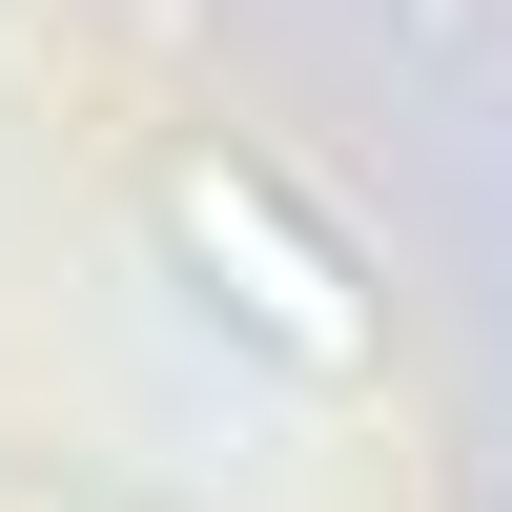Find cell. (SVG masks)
I'll list each match as a JSON object with an SVG mask.
<instances>
[{
    "label": "cell",
    "instance_id": "obj_1",
    "mask_svg": "<svg viewBox=\"0 0 512 512\" xmlns=\"http://www.w3.org/2000/svg\"><path fill=\"white\" fill-rule=\"evenodd\" d=\"M164 267H185V308L226 328L246 369H287V390H369V349H390V328H369V267L246 144H185V164H164Z\"/></svg>",
    "mask_w": 512,
    "mask_h": 512
}]
</instances>
